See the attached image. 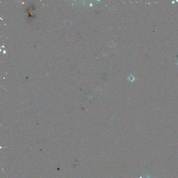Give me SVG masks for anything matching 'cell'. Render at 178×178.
<instances>
[{
  "label": "cell",
  "mask_w": 178,
  "mask_h": 178,
  "mask_svg": "<svg viewBox=\"0 0 178 178\" xmlns=\"http://www.w3.org/2000/svg\"><path fill=\"white\" fill-rule=\"evenodd\" d=\"M148 178H150V177H148Z\"/></svg>",
  "instance_id": "obj_1"
}]
</instances>
